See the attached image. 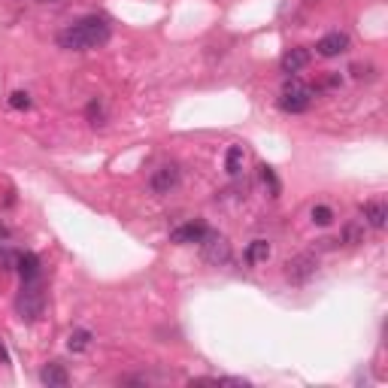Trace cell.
Returning a JSON list of instances; mask_svg holds the SVG:
<instances>
[{
    "mask_svg": "<svg viewBox=\"0 0 388 388\" xmlns=\"http://www.w3.org/2000/svg\"><path fill=\"white\" fill-rule=\"evenodd\" d=\"M110 40V22L103 15H85L76 25H67L58 34V46L70 48V52H89Z\"/></svg>",
    "mask_w": 388,
    "mask_h": 388,
    "instance_id": "1",
    "label": "cell"
},
{
    "mask_svg": "<svg viewBox=\"0 0 388 388\" xmlns=\"http://www.w3.org/2000/svg\"><path fill=\"white\" fill-rule=\"evenodd\" d=\"M15 313L22 322H40L46 313L43 279H27V283H22V291H18V297H15Z\"/></svg>",
    "mask_w": 388,
    "mask_h": 388,
    "instance_id": "2",
    "label": "cell"
},
{
    "mask_svg": "<svg viewBox=\"0 0 388 388\" xmlns=\"http://www.w3.org/2000/svg\"><path fill=\"white\" fill-rule=\"evenodd\" d=\"M313 89L304 82H297V79H291L283 94H279V110L283 112H291V115H297V112H306L309 110V103H313Z\"/></svg>",
    "mask_w": 388,
    "mask_h": 388,
    "instance_id": "3",
    "label": "cell"
},
{
    "mask_svg": "<svg viewBox=\"0 0 388 388\" xmlns=\"http://www.w3.org/2000/svg\"><path fill=\"white\" fill-rule=\"evenodd\" d=\"M200 255H203V261H207V264H212V267L228 264V261H231V242H228V237L207 231V237L200 240Z\"/></svg>",
    "mask_w": 388,
    "mask_h": 388,
    "instance_id": "4",
    "label": "cell"
},
{
    "mask_svg": "<svg viewBox=\"0 0 388 388\" xmlns=\"http://www.w3.org/2000/svg\"><path fill=\"white\" fill-rule=\"evenodd\" d=\"M316 270H318L316 255H295L291 261H285V279L295 285H304L309 276H316Z\"/></svg>",
    "mask_w": 388,
    "mask_h": 388,
    "instance_id": "5",
    "label": "cell"
},
{
    "mask_svg": "<svg viewBox=\"0 0 388 388\" xmlns=\"http://www.w3.org/2000/svg\"><path fill=\"white\" fill-rule=\"evenodd\" d=\"M149 186H152L155 194H170L173 188L179 186V167H176V164H161V167L152 173Z\"/></svg>",
    "mask_w": 388,
    "mask_h": 388,
    "instance_id": "6",
    "label": "cell"
},
{
    "mask_svg": "<svg viewBox=\"0 0 388 388\" xmlns=\"http://www.w3.org/2000/svg\"><path fill=\"white\" fill-rule=\"evenodd\" d=\"M207 225L203 221H186V225H179V228H173V234L170 240L176 242V246H188V242H200L203 237H207Z\"/></svg>",
    "mask_w": 388,
    "mask_h": 388,
    "instance_id": "7",
    "label": "cell"
},
{
    "mask_svg": "<svg viewBox=\"0 0 388 388\" xmlns=\"http://www.w3.org/2000/svg\"><path fill=\"white\" fill-rule=\"evenodd\" d=\"M346 48H349V34H343V31L325 34L322 40L316 43V52L322 55V58H337V55H343Z\"/></svg>",
    "mask_w": 388,
    "mask_h": 388,
    "instance_id": "8",
    "label": "cell"
},
{
    "mask_svg": "<svg viewBox=\"0 0 388 388\" xmlns=\"http://www.w3.org/2000/svg\"><path fill=\"white\" fill-rule=\"evenodd\" d=\"M309 61H313V55H309V48L304 46H297V48H288V52L283 55V61H279V70L288 73V76H295L300 73L304 67H309Z\"/></svg>",
    "mask_w": 388,
    "mask_h": 388,
    "instance_id": "9",
    "label": "cell"
},
{
    "mask_svg": "<svg viewBox=\"0 0 388 388\" xmlns=\"http://www.w3.org/2000/svg\"><path fill=\"white\" fill-rule=\"evenodd\" d=\"M15 270H18V276H22V283H27V279H43V264L34 252H18Z\"/></svg>",
    "mask_w": 388,
    "mask_h": 388,
    "instance_id": "10",
    "label": "cell"
},
{
    "mask_svg": "<svg viewBox=\"0 0 388 388\" xmlns=\"http://www.w3.org/2000/svg\"><path fill=\"white\" fill-rule=\"evenodd\" d=\"M361 216H364V225L382 231L385 221H388V207H385V200H367L364 207H361Z\"/></svg>",
    "mask_w": 388,
    "mask_h": 388,
    "instance_id": "11",
    "label": "cell"
},
{
    "mask_svg": "<svg viewBox=\"0 0 388 388\" xmlns=\"http://www.w3.org/2000/svg\"><path fill=\"white\" fill-rule=\"evenodd\" d=\"M40 380L48 388H64L67 382H70V373H67V367L61 361H48L43 370H40Z\"/></svg>",
    "mask_w": 388,
    "mask_h": 388,
    "instance_id": "12",
    "label": "cell"
},
{
    "mask_svg": "<svg viewBox=\"0 0 388 388\" xmlns=\"http://www.w3.org/2000/svg\"><path fill=\"white\" fill-rule=\"evenodd\" d=\"M246 261H249L252 267L267 264V261H270V242L267 240H252L249 249H246Z\"/></svg>",
    "mask_w": 388,
    "mask_h": 388,
    "instance_id": "13",
    "label": "cell"
},
{
    "mask_svg": "<svg viewBox=\"0 0 388 388\" xmlns=\"http://www.w3.org/2000/svg\"><path fill=\"white\" fill-rule=\"evenodd\" d=\"M242 164H246V149H242V146H231L228 155H225V170L231 176H237L242 170Z\"/></svg>",
    "mask_w": 388,
    "mask_h": 388,
    "instance_id": "14",
    "label": "cell"
},
{
    "mask_svg": "<svg viewBox=\"0 0 388 388\" xmlns=\"http://www.w3.org/2000/svg\"><path fill=\"white\" fill-rule=\"evenodd\" d=\"M91 340H94V334L79 328V331H73L70 337H67V349H70V352H85V349L91 346Z\"/></svg>",
    "mask_w": 388,
    "mask_h": 388,
    "instance_id": "15",
    "label": "cell"
},
{
    "mask_svg": "<svg viewBox=\"0 0 388 388\" xmlns=\"http://www.w3.org/2000/svg\"><path fill=\"white\" fill-rule=\"evenodd\" d=\"M346 242V246H358V242H364V221H349V225L343 228V237H340Z\"/></svg>",
    "mask_w": 388,
    "mask_h": 388,
    "instance_id": "16",
    "label": "cell"
},
{
    "mask_svg": "<svg viewBox=\"0 0 388 388\" xmlns=\"http://www.w3.org/2000/svg\"><path fill=\"white\" fill-rule=\"evenodd\" d=\"M261 182H264V186H267L270 198H279V191H283V186H279V176H276V170H273V167L261 164Z\"/></svg>",
    "mask_w": 388,
    "mask_h": 388,
    "instance_id": "17",
    "label": "cell"
},
{
    "mask_svg": "<svg viewBox=\"0 0 388 388\" xmlns=\"http://www.w3.org/2000/svg\"><path fill=\"white\" fill-rule=\"evenodd\" d=\"M191 385H237V388H242L246 380H234V376H203V380H191Z\"/></svg>",
    "mask_w": 388,
    "mask_h": 388,
    "instance_id": "18",
    "label": "cell"
},
{
    "mask_svg": "<svg viewBox=\"0 0 388 388\" xmlns=\"http://www.w3.org/2000/svg\"><path fill=\"white\" fill-rule=\"evenodd\" d=\"M309 219H313L318 228H328L334 221V209L325 207V203H318V207H313V212H309Z\"/></svg>",
    "mask_w": 388,
    "mask_h": 388,
    "instance_id": "19",
    "label": "cell"
},
{
    "mask_svg": "<svg viewBox=\"0 0 388 388\" xmlns=\"http://www.w3.org/2000/svg\"><path fill=\"white\" fill-rule=\"evenodd\" d=\"M85 115H89V122L94 124V128H97V124H103V122H106V112H103V103H101V101H97V97H94V101L89 103V110H85Z\"/></svg>",
    "mask_w": 388,
    "mask_h": 388,
    "instance_id": "20",
    "label": "cell"
},
{
    "mask_svg": "<svg viewBox=\"0 0 388 388\" xmlns=\"http://www.w3.org/2000/svg\"><path fill=\"white\" fill-rule=\"evenodd\" d=\"M31 94L27 91H13L9 94V106H13V110H31Z\"/></svg>",
    "mask_w": 388,
    "mask_h": 388,
    "instance_id": "21",
    "label": "cell"
},
{
    "mask_svg": "<svg viewBox=\"0 0 388 388\" xmlns=\"http://www.w3.org/2000/svg\"><path fill=\"white\" fill-rule=\"evenodd\" d=\"M9 240V228H6V221L0 219V246H4V242Z\"/></svg>",
    "mask_w": 388,
    "mask_h": 388,
    "instance_id": "22",
    "label": "cell"
},
{
    "mask_svg": "<svg viewBox=\"0 0 388 388\" xmlns=\"http://www.w3.org/2000/svg\"><path fill=\"white\" fill-rule=\"evenodd\" d=\"M0 364H9V352H6L4 343H0Z\"/></svg>",
    "mask_w": 388,
    "mask_h": 388,
    "instance_id": "23",
    "label": "cell"
}]
</instances>
